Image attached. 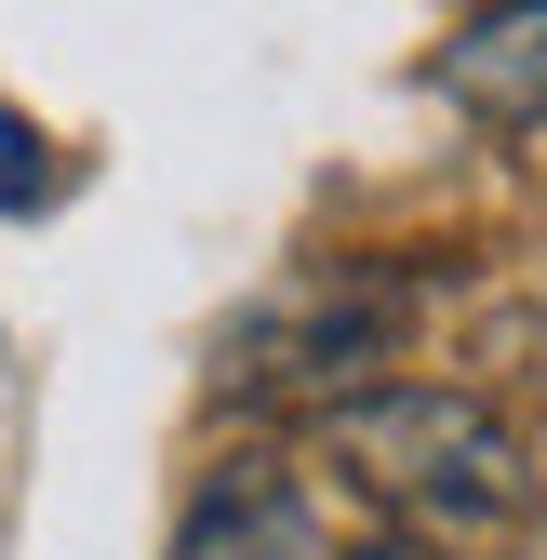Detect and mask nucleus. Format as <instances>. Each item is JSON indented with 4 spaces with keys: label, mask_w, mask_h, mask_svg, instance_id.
<instances>
[{
    "label": "nucleus",
    "mask_w": 547,
    "mask_h": 560,
    "mask_svg": "<svg viewBox=\"0 0 547 560\" xmlns=\"http://www.w3.org/2000/svg\"><path fill=\"white\" fill-rule=\"evenodd\" d=\"M321 467L387 534H415L441 560H494L521 534V508H534L521 428L494 400H467V387H361V400H334L321 413Z\"/></svg>",
    "instance_id": "1"
},
{
    "label": "nucleus",
    "mask_w": 547,
    "mask_h": 560,
    "mask_svg": "<svg viewBox=\"0 0 547 560\" xmlns=\"http://www.w3.org/2000/svg\"><path fill=\"white\" fill-rule=\"evenodd\" d=\"M387 334H400V280H294V294H267L241 334H228V361H214V400H267V413H334V400H361L374 361H387Z\"/></svg>",
    "instance_id": "2"
},
{
    "label": "nucleus",
    "mask_w": 547,
    "mask_h": 560,
    "mask_svg": "<svg viewBox=\"0 0 547 560\" xmlns=\"http://www.w3.org/2000/svg\"><path fill=\"white\" fill-rule=\"evenodd\" d=\"M174 560H348V547L321 534V508H307V480H294V467L241 454V467H214V480L187 494Z\"/></svg>",
    "instance_id": "3"
},
{
    "label": "nucleus",
    "mask_w": 547,
    "mask_h": 560,
    "mask_svg": "<svg viewBox=\"0 0 547 560\" xmlns=\"http://www.w3.org/2000/svg\"><path fill=\"white\" fill-rule=\"evenodd\" d=\"M441 94L467 120H494V133L547 120V0H481L454 27V54H441Z\"/></svg>",
    "instance_id": "4"
},
{
    "label": "nucleus",
    "mask_w": 547,
    "mask_h": 560,
    "mask_svg": "<svg viewBox=\"0 0 547 560\" xmlns=\"http://www.w3.org/2000/svg\"><path fill=\"white\" fill-rule=\"evenodd\" d=\"M54 174H40V133L27 120H0V200H40Z\"/></svg>",
    "instance_id": "5"
},
{
    "label": "nucleus",
    "mask_w": 547,
    "mask_h": 560,
    "mask_svg": "<svg viewBox=\"0 0 547 560\" xmlns=\"http://www.w3.org/2000/svg\"><path fill=\"white\" fill-rule=\"evenodd\" d=\"M348 560H441V547H415V534H374V547H348Z\"/></svg>",
    "instance_id": "6"
}]
</instances>
